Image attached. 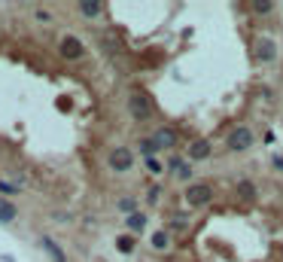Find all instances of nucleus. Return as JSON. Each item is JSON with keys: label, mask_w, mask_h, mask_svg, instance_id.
Returning a JSON list of instances; mask_svg holds the SVG:
<instances>
[{"label": "nucleus", "mask_w": 283, "mask_h": 262, "mask_svg": "<svg viewBox=\"0 0 283 262\" xmlns=\"http://www.w3.org/2000/svg\"><path fill=\"white\" fill-rule=\"evenodd\" d=\"M128 110H131L134 119H149L152 116V101L143 92H131L128 95Z\"/></svg>", "instance_id": "obj_1"}, {"label": "nucleus", "mask_w": 283, "mask_h": 262, "mask_svg": "<svg viewBox=\"0 0 283 262\" xmlns=\"http://www.w3.org/2000/svg\"><path fill=\"white\" fill-rule=\"evenodd\" d=\"M225 146L231 149V153H240V149H250L253 146V131L250 128H234L225 140Z\"/></svg>", "instance_id": "obj_2"}, {"label": "nucleus", "mask_w": 283, "mask_h": 262, "mask_svg": "<svg viewBox=\"0 0 283 262\" xmlns=\"http://www.w3.org/2000/svg\"><path fill=\"white\" fill-rule=\"evenodd\" d=\"M213 198V189L207 183H195V186H189L186 189V201L192 204V207H201V204H207Z\"/></svg>", "instance_id": "obj_3"}, {"label": "nucleus", "mask_w": 283, "mask_h": 262, "mask_svg": "<svg viewBox=\"0 0 283 262\" xmlns=\"http://www.w3.org/2000/svg\"><path fill=\"white\" fill-rule=\"evenodd\" d=\"M253 55H256L259 61H274V58H277V43L271 40V37H256Z\"/></svg>", "instance_id": "obj_4"}, {"label": "nucleus", "mask_w": 283, "mask_h": 262, "mask_svg": "<svg viewBox=\"0 0 283 262\" xmlns=\"http://www.w3.org/2000/svg\"><path fill=\"white\" fill-rule=\"evenodd\" d=\"M149 143H152V153H158V149H171V146H177V131L174 128H158Z\"/></svg>", "instance_id": "obj_5"}, {"label": "nucleus", "mask_w": 283, "mask_h": 262, "mask_svg": "<svg viewBox=\"0 0 283 262\" xmlns=\"http://www.w3.org/2000/svg\"><path fill=\"white\" fill-rule=\"evenodd\" d=\"M131 165H134V156H131V149L119 146V149H113V153H110V168H113V171H128Z\"/></svg>", "instance_id": "obj_6"}, {"label": "nucleus", "mask_w": 283, "mask_h": 262, "mask_svg": "<svg viewBox=\"0 0 283 262\" xmlns=\"http://www.w3.org/2000/svg\"><path fill=\"white\" fill-rule=\"evenodd\" d=\"M61 55H64V58H70V61L83 58V43H79L76 37H64V40H61Z\"/></svg>", "instance_id": "obj_7"}, {"label": "nucleus", "mask_w": 283, "mask_h": 262, "mask_svg": "<svg viewBox=\"0 0 283 262\" xmlns=\"http://www.w3.org/2000/svg\"><path fill=\"white\" fill-rule=\"evenodd\" d=\"M189 159H192V162L210 159V140H195V143L189 146Z\"/></svg>", "instance_id": "obj_8"}, {"label": "nucleus", "mask_w": 283, "mask_h": 262, "mask_svg": "<svg viewBox=\"0 0 283 262\" xmlns=\"http://www.w3.org/2000/svg\"><path fill=\"white\" fill-rule=\"evenodd\" d=\"M101 10H104V4H98V0H83V4H79V13L89 16V19H92V16H98Z\"/></svg>", "instance_id": "obj_9"}, {"label": "nucleus", "mask_w": 283, "mask_h": 262, "mask_svg": "<svg viewBox=\"0 0 283 262\" xmlns=\"http://www.w3.org/2000/svg\"><path fill=\"white\" fill-rule=\"evenodd\" d=\"M237 192H240V198H244V201H253L256 198V186L250 180H240L237 183Z\"/></svg>", "instance_id": "obj_10"}, {"label": "nucleus", "mask_w": 283, "mask_h": 262, "mask_svg": "<svg viewBox=\"0 0 283 262\" xmlns=\"http://www.w3.org/2000/svg\"><path fill=\"white\" fill-rule=\"evenodd\" d=\"M43 247H46V250L52 253V259H55V262H67V259H64V253H61V247H58V244H55V241H52L49 235L43 238Z\"/></svg>", "instance_id": "obj_11"}, {"label": "nucleus", "mask_w": 283, "mask_h": 262, "mask_svg": "<svg viewBox=\"0 0 283 262\" xmlns=\"http://www.w3.org/2000/svg\"><path fill=\"white\" fill-rule=\"evenodd\" d=\"M250 10H253V13H259V16H265V13H271V10H274V4H271V0H253Z\"/></svg>", "instance_id": "obj_12"}, {"label": "nucleus", "mask_w": 283, "mask_h": 262, "mask_svg": "<svg viewBox=\"0 0 283 262\" xmlns=\"http://www.w3.org/2000/svg\"><path fill=\"white\" fill-rule=\"evenodd\" d=\"M143 226H146V216H143V213H131V216H128V229L140 232Z\"/></svg>", "instance_id": "obj_13"}, {"label": "nucleus", "mask_w": 283, "mask_h": 262, "mask_svg": "<svg viewBox=\"0 0 283 262\" xmlns=\"http://www.w3.org/2000/svg\"><path fill=\"white\" fill-rule=\"evenodd\" d=\"M16 216V207L10 204V201H0V222H4V219H13Z\"/></svg>", "instance_id": "obj_14"}, {"label": "nucleus", "mask_w": 283, "mask_h": 262, "mask_svg": "<svg viewBox=\"0 0 283 262\" xmlns=\"http://www.w3.org/2000/svg\"><path fill=\"white\" fill-rule=\"evenodd\" d=\"M116 247H119V250H122V253H131V250H134V241H131L128 235H122V238H119V241H116Z\"/></svg>", "instance_id": "obj_15"}, {"label": "nucleus", "mask_w": 283, "mask_h": 262, "mask_svg": "<svg viewBox=\"0 0 283 262\" xmlns=\"http://www.w3.org/2000/svg\"><path fill=\"white\" fill-rule=\"evenodd\" d=\"M152 247L165 250V247H168V235H165V232H155V235H152Z\"/></svg>", "instance_id": "obj_16"}, {"label": "nucleus", "mask_w": 283, "mask_h": 262, "mask_svg": "<svg viewBox=\"0 0 283 262\" xmlns=\"http://www.w3.org/2000/svg\"><path fill=\"white\" fill-rule=\"evenodd\" d=\"M134 207H137V204H134L131 198H122V201H119V210H122V213H128V216L134 213Z\"/></svg>", "instance_id": "obj_17"}, {"label": "nucleus", "mask_w": 283, "mask_h": 262, "mask_svg": "<svg viewBox=\"0 0 283 262\" xmlns=\"http://www.w3.org/2000/svg\"><path fill=\"white\" fill-rule=\"evenodd\" d=\"M146 168H149L152 174H158V171H161V162H158L155 156H146Z\"/></svg>", "instance_id": "obj_18"}]
</instances>
